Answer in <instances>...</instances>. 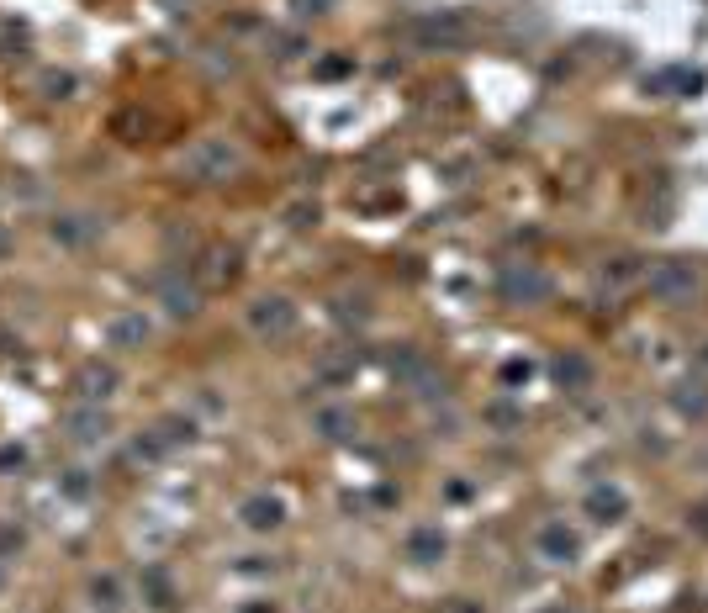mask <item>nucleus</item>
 <instances>
[{
    "instance_id": "nucleus-1",
    "label": "nucleus",
    "mask_w": 708,
    "mask_h": 613,
    "mask_svg": "<svg viewBox=\"0 0 708 613\" xmlns=\"http://www.w3.org/2000/svg\"><path fill=\"white\" fill-rule=\"evenodd\" d=\"M238 164H244V154H238V143H228V138H201L191 154H185V170H191L196 180H207V185L228 180Z\"/></svg>"
},
{
    "instance_id": "nucleus-2",
    "label": "nucleus",
    "mask_w": 708,
    "mask_h": 613,
    "mask_svg": "<svg viewBox=\"0 0 708 613\" xmlns=\"http://www.w3.org/2000/svg\"><path fill=\"white\" fill-rule=\"evenodd\" d=\"M101 333H106V349L127 355V349H143L148 339H154V323H148L138 307H127V312H117V318H106Z\"/></svg>"
},
{
    "instance_id": "nucleus-3",
    "label": "nucleus",
    "mask_w": 708,
    "mask_h": 613,
    "mask_svg": "<svg viewBox=\"0 0 708 613\" xmlns=\"http://www.w3.org/2000/svg\"><path fill=\"white\" fill-rule=\"evenodd\" d=\"M117 370L111 365H101V360H90V365H80V376H74V397L80 402H90V407H101V402H111L117 397Z\"/></svg>"
},
{
    "instance_id": "nucleus-4",
    "label": "nucleus",
    "mask_w": 708,
    "mask_h": 613,
    "mask_svg": "<svg viewBox=\"0 0 708 613\" xmlns=\"http://www.w3.org/2000/svg\"><path fill=\"white\" fill-rule=\"evenodd\" d=\"M291 323H296V312H291L286 296H259V302L249 307V328L254 333H275V339H281Z\"/></svg>"
},
{
    "instance_id": "nucleus-5",
    "label": "nucleus",
    "mask_w": 708,
    "mask_h": 613,
    "mask_svg": "<svg viewBox=\"0 0 708 613\" xmlns=\"http://www.w3.org/2000/svg\"><path fill=\"white\" fill-rule=\"evenodd\" d=\"M238 524H244L249 534H270L286 524V503L281 497H249L244 508H238Z\"/></svg>"
},
{
    "instance_id": "nucleus-6",
    "label": "nucleus",
    "mask_w": 708,
    "mask_h": 613,
    "mask_svg": "<svg viewBox=\"0 0 708 613\" xmlns=\"http://www.w3.org/2000/svg\"><path fill=\"white\" fill-rule=\"evenodd\" d=\"M159 302H164V312H170V318H196L201 291L185 286V281H175V275H164V281H159Z\"/></svg>"
},
{
    "instance_id": "nucleus-7",
    "label": "nucleus",
    "mask_w": 708,
    "mask_h": 613,
    "mask_svg": "<svg viewBox=\"0 0 708 613\" xmlns=\"http://www.w3.org/2000/svg\"><path fill=\"white\" fill-rule=\"evenodd\" d=\"M650 286H656L661 296H682V291L698 286V275H693V265H682V259H666V265L650 275Z\"/></svg>"
},
{
    "instance_id": "nucleus-8",
    "label": "nucleus",
    "mask_w": 708,
    "mask_h": 613,
    "mask_svg": "<svg viewBox=\"0 0 708 613\" xmlns=\"http://www.w3.org/2000/svg\"><path fill=\"white\" fill-rule=\"evenodd\" d=\"M85 238H96V222H90L85 212H64V217H53V244L80 249Z\"/></svg>"
},
{
    "instance_id": "nucleus-9",
    "label": "nucleus",
    "mask_w": 708,
    "mask_h": 613,
    "mask_svg": "<svg viewBox=\"0 0 708 613\" xmlns=\"http://www.w3.org/2000/svg\"><path fill=\"white\" fill-rule=\"evenodd\" d=\"M539 550H545V555H555L550 566H571V555H576V540H571V534H566L561 524H550L545 534H539Z\"/></svg>"
},
{
    "instance_id": "nucleus-10",
    "label": "nucleus",
    "mask_w": 708,
    "mask_h": 613,
    "mask_svg": "<svg viewBox=\"0 0 708 613\" xmlns=\"http://www.w3.org/2000/svg\"><path fill=\"white\" fill-rule=\"evenodd\" d=\"M407 555H413L418 566H428V561H439L444 555V534L439 529H418L413 540H407Z\"/></svg>"
},
{
    "instance_id": "nucleus-11",
    "label": "nucleus",
    "mask_w": 708,
    "mask_h": 613,
    "mask_svg": "<svg viewBox=\"0 0 708 613\" xmlns=\"http://www.w3.org/2000/svg\"><path fill=\"white\" fill-rule=\"evenodd\" d=\"M90 608H96V613H122L117 577H96V582H90Z\"/></svg>"
},
{
    "instance_id": "nucleus-12",
    "label": "nucleus",
    "mask_w": 708,
    "mask_h": 613,
    "mask_svg": "<svg viewBox=\"0 0 708 613\" xmlns=\"http://www.w3.org/2000/svg\"><path fill=\"white\" fill-rule=\"evenodd\" d=\"M69 423H74V429H80V434H74V439H85V444H96V439H106V429H111V423H106V413H101V407H90V413H74Z\"/></svg>"
},
{
    "instance_id": "nucleus-13",
    "label": "nucleus",
    "mask_w": 708,
    "mask_h": 613,
    "mask_svg": "<svg viewBox=\"0 0 708 613\" xmlns=\"http://www.w3.org/2000/svg\"><path fill=\"white\" fill-rule=\"evenodd\" d=\"M43 85H48V96H53V101H59V90H69L74 80H69V74H48V80H43Z\"/></svg>"
}]
</instances>
